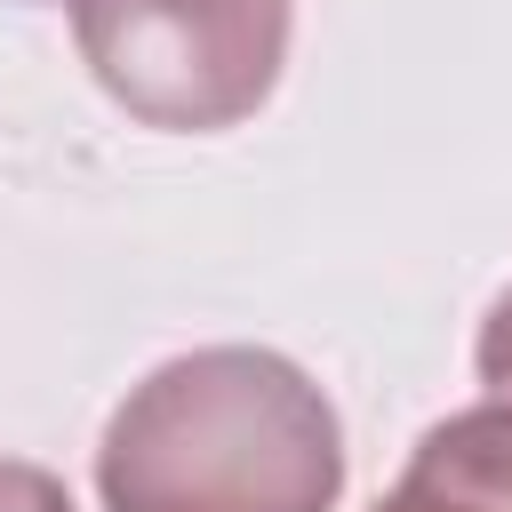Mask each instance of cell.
Returning a JSON list of instances; mask_svg holds the SVG:
<instances>
[{
    "label": "cell",
    "instance_id": "cell-2",
    "mask_svg": "<svg viewBox=\"0 0 512 512\" xmlns=\"http://www.w3.org/2000/svg\"><path fill=\"white\" fill-rule=\"evenodd\" d=\"M96 88L168 136L240 128L288 64V0H72Z\"/></svg>",
    "mask_w": 512,
    "mask_h": 512
},
{
    "label": "cell",
    "instance_id": "cell-6",
    "mask_svg": "<svg viewBox=\"0 0 512 512\" xmlns=\"http://www.w3.org/2000/svg\"><path fill=\"white\" fill-rule=\"evenodd\" d=\"M376 512H480V504L456 496V488H440V480H424V472H400V488H392Z\"/></svg>",
    "mask_w": 512,
    "mask_h": 512
},
{
    "label": "cell",
    "instance_id": "cell-5",
    "mask_svg": "<svg viewBox=\"0 0 512 512\" xmlns=\"http://www.w3.org/2000/svg\"><path fill=\"white\" fill-rule=\"evenodd\" d=\"M0 512H80V504L64 496L56 472H40L24 456H0Z\"/></svg>",
    "mask_w": 512,
    "mask_h": 512
},
{
    "label": "cell",
    "instance_id": "cell-1",
    "mask_svg": "<svg viewBox=\"0 0 512 512\" xmlns=\"http://www.w3.org/2000/svg\"><path fill=\"white\" fill-rule=\"evenodd\" d=\"M96 496L104 512H336L344 424L296 360L200 344L112 408Z\"/></svg>",
    "mask_w": 512,
    "mask_h": 512
},
{
    "label": "cell",
    "instance_id": "cell-4",
    "mask_svg": "<svg viewBox=\"0 0 512 512\" xmlns=\"http://www.w3.org/2000/svg\"><path fill=\"white\" fill-rule=\"evenodd\" d=\"M472 368H480L488 400H512V288L488 304V320H480V344H472Z\"/></svg>",
    "mask_w": 512,
    "mask_h": 512
},
{
    "label": "cell",
    "instance_id": "cell-3",
    "mask_svg": "<svg viewBox=\"0 0 512 512\" xmlns=\"http://www.w3.org/2000/svg\"><path fill=\"white\" fill-rule=\"evenodd\" d=\"M408 472L472 496L480 512H512V400H480V408L440 416V424L416 440Z\"/></svg>",
    "mask_w": 512,
    "mask_h": 512
}]
</instances>
